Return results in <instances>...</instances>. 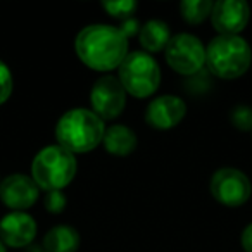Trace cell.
Here are the masks:
<instances>
[{
    "mask_svg": "<svg viewBox=\"0 0 252 252\" xmlns=\"http://www.w3.org/2000/svg\"><path fill=\"white\" fill-rule=\"evenodd\" d=\"M74 50L81 63L98 73H109L121 66L128 56V38L111 25H88L78 33Z\"/></svg>",
    "mask_w": 252,
    "mask_h": 252,
    "instance_id": "6da1fadb",
    "label": "cell"
},
{
    "mask_svg": "<svg viewBox=\"0 0 252 252\" xmlns=\"http://www.w3.org/2000/svg\"><path fill=\"white\" fill-rule=\"evenodd\" d=\"M105 133V125L92 109L74 107L66 111L56 125L57 145L71 154L92 152Z\"/></svg>",
    "mask_w": 252,
    "mask_h": 252,
    "instance_id": "7a4b0ae2",
    "label": "cell"
},
{
    "mask_svg": "<svg viewBox=\"0 0 252 252\" xmlns=\"http://www.w3.org/2000/svg\"><path fill=\"white\" fill-rule=\"evenodd\" d=\"M252 63V50L240 35H218L206 47V66L220 80L244 76Z\"/></svg>",
    "mask_w": 252,
    "mask_h": 252,
    "instance_id": "3957f363",
    "label": "cell"
},
{
    "mask_svg": "<svg viewBox=\"0 0 252 252\" xmlns=\"http://www.w3.org/2000/svg\"><path fill=\"white\" fill-rule=\"evenodd\" d=\"M78 162L74 154L61 145H47L35 156L32 162V178L47 192H63L74 180Z\"/></svg>",
    "mask_w": 252,
    "mask_h": 252,
    "instance_id": "277c9868",
    "label": "cell"
},
{
    "mask_svg": "<svg viewBox=\"0 0 252 252\" xmlns=\"http://www.w3.org/2000/svg\"><path fill=\"white\" fill-rule=\"evenodd\" d=\"M118 80L131 97L147 98L159 88L161 67L151 54L135 50L118 67Z\"/></svg>",
    "mask_w": 252,
    "mask_h": 252,
    "instance_id": "5b68a950",
    "label": "cell"
},
{
    "mask_svg": "<svg viewBox=\"0 0 252 252\" xmlns=\"http://www.w3.org/2000/svg\"><path fill=\"white\" fill-rule=\"evenodd\" d=\"M168 66L182 76H195L206 66V47L190 33H178L171 36L164 50Z\"/></svg>",
    "mask_w": 252,
    "mask_h": 252,
    "instance_id": "8992f818",
    "label": "cell"
},
{
    "mask_svg": "<svg viewBox=\"0 0 252 252\" xmlns=\"http://www.w3.org/2000/svg\"><path fill=\"white\" fill-rule=\"evenodd\" d=\"M211 195L226 207H240L251 199L252 183L244 171L237 168H220L209 183Z\"/></svg>",
    "mask_w": 252,
    "mask_h": 252,
    "instance_id": "52a82bcc",
    "label": "cell"
},
{
    "mask_svg": "<svg viewBox=\"0 0 252 252\" xmlns=\"http://www.w3.org/2000/svg\"><path fill=\"white\" fill-rule=\"evenodd\" d=\"M90 104L92 111L102 121L119 118L126 107V92L119 83L118 76L105 74L98 78L90 90Z\"/></svg>",
    "mask_w": 252,
    "mask_h": 252,
    "instance_id": "ba28073f",
    "label": "cell"
},
{
    "mask_svg": "<svg viewBox=\"0 0 252 252\" xmlns=\"http://www.w3.org/2000/svg\"><path fill=\"white\" fill-rule=\"evenodd\" d=\"M40 197V187L35 180L23 173H14L2 180L0 183V200L11 211L26 213L33 207Z\"/></svg>",
    "mask_w": 252,
    "mask_h": 252,
    "instance_id": "9c48e42d",
    "label": "cell"
},
{
    "mask_svg": "<svg viewBox=\"0 0 252 252\" xmlns=\"http://www.w3.org/2000/svg\"><path fill=\"white\" fill-rule=\"evenodd\" d=\"M249 19L251 7L244 0H220L211 12V23L220 35H240Z\"/></svg>",
    "mask_w": 252,
    "mask_h": 252,
    "instance_id": "30bf717a",
    "label": "cell"
},
{
    "mask_svg": "<svg viewBox=\"0 0 252 252\" xmlns=\"http://www.w3.org/2000/svg\"><path fill=\"white\" fill-rule=\"evenodd\" d=\"M187 104L178 95H161L151 100L145 111V121L156 130H171L183 121Z\"/></svg>",
    "mask_w": 252,
    "mask_h": 252,
    "instance_id": "8fae6325",
    "label": "cell"
},
{
    "mask_svg": "<svg viewBox=\"0 0 252 252\" xmlns=\"http://www.w3.org/2000/svg\"><path fill=\"white\" fill-rule=\"evenodd\" d=\"M36 237V221L28 213L11 211L0 220V240L7 247L21 249Z\"/></svg>",
    "mask_w": 252,
    "mask_h": 252,
    "instance_id": "7c38bea8",
    "label": "cell"
},
{
    "mask_svg": "<svg viewBox=\"0 0 252 252\" xmlns=\"http://www.w3.org/2000/svg\"><path fill=\"white\" fill-rule=\"evenodd\" d=\"M102 144L111 156L126 158V156L133 154L137 149V135L131 128L125 125H112L105 128Z\"/></svg>",
    "mask_w": 252,
    "mask_h": 252,
    "instance_id": "4fadbf2b",
    "label": "cell"
},
{
    "mask_svg": "<svg viewBox=\"0 0 252 252\" xmlns=\"http://www.w3.org/2000/svg\"><path fill=\"white\" fill-rule=\"evenodd\" d=\"M138 38H140V43L145 49V52L156 54L161 52V50H166L169 40H171V32H169V26L164 21L151 19L140 28Z\"/></svg>",
    "mask_w": 252,
    "mask_h": 252,
    "instance_id": "5bb4252c",
    "label": "cell"
},
{
    "mask_svg": "<svg viewBox=\"0 0 252 252\" xmlns=\"http://www.w3.org/2000/svg\"><path fill=\"white\" fill-rule=\"evenodd\" d=\"M45 252H76L80 247V233L73 226L59 224L47 231L43 238Z\"/></svg>",
    "mask_w": 252,
    "mask_h": 252,
    "instance_id": "9a60e30c",
    "label": "cell"
},
{
    "mask_svg": "<svg viewBox=\"0 0 252 252\" xmlns=\"http://www.w3.org/2000/svg\"><path fill=\"white\" fill-rule=\"evenodd\" d=\"M213 5L211 0H185L180 4V12L189 25H200L207 18H211Z\"/></svg>",
    "mask_w": 252,
    "mask_h": 252,
    "instance_id": "2e32d148",
    "label": "cell"
},
{
    "mask_svg": "<svg viewBox=\"0 0 252 252\" xmlns=\"http://www.w3.org/2000/svg\"><path fill=\"white\" fill-rule=\"evenodd\" d=\"M102 7H104V11L109 16L126 21V19H130L131 14L137 11L138 5L133 0H116V2H102Z\"/></svg>",
    "mask_w": 252,
    "mask_h": 252,
    "instance_id": "e0dca14e",
    "label": "cell"
},
{
    "mask_svg": "<svg viewBox=\"0 0 252 252\" xmlns=\"http://www.w3.org/2000/svg\"><path fill=\"white\" fill-rule=\"evenodd\" d=\"M231 125L240 131H252V107L249 105H237L231 109L230 114Z\"/></svg>",
    "mask_w": 252,
    "mask_h": 252,
    "instance_id": "ac0fdd59",
    "label": "cell"
},
{
    "mask_svg": "<svg viewBox=\"0 0 252 252\" xmlns=\"http://www.w3.org/2000/svg\"><path fill=\"white\" fill-rule=\"evenodd\" d=\"M12 90H14V78H12V73L7 64H5L4 61H0V105L9 100V97L12 95Z\"/></svg>",
    "mask_w": 252,
    "mask_h": 252,
    "instance_id": "d6986e66",
    "label": "cell"
},
{
    "mask_svg": "<svg viewBox=\"0 0 252 252\" xmlns=\"http://www.w3.org/2000/svg\"><path fill=\"white\" fill-rule=\"evenodd\" d=\"M43 202H45V207H47L49 213L59 214V213H63L64 207H66L67 199L63 192H47L45 200H43Z\"/></svg>",
    "mask_w": 252,
    "mask_h": 252,
    "instance_id": "ffe728a7",
    "label": "cell"
},
{
    "mask_svg": "<svg viewBox=\"0 0 252 252\" xmlns=\"http://www.w3.org/2000/svg\"><path fill=\"white\" fill-rule=\"evenodd\" d=\"M119 30H121V33L126 36V38H130V36L140 33V26H138V21H137V19H133V18L123 21V25H121V28H119Z\"/></svg>",
    "mask_w": 252,
    "mask_h": 252,
    "instance_id": "44dd1931",
    "label": "cell"
},
{
    "mask_svg": "<svg viewBox=\"0 0 252 252\" xmlns=\"http://www.w3.org/2000/svg\"><path fill=\"white\" fill-rule=\"evenodd\" d=\"M242 247L245 252H252V223L247 224L242 231Z\"/></svg>",
    "mask_w": 252,
    "mask_h": 252,
    "instance_id": "7402d4cb",
    "label": "cell"
},
{
    "mask_svg": "<svg viewBox=\"0 0 252 252\" xmlns=\"http://www.w3.org/2000/svg\"><path fill=\"white\" fill-rule=\"evenodd\" d=\"M0 252H7V245H5L2 240H0Z\"/></svg>",
    "mask_w": 252,
    "mask_h": 252,
    "instance_id": "603a6c76",
    "label": "cell"
},
{
    "mask_svg": "<svg viewBox=\"0 0 252 252\" xmlns=\"http://www.w3.org/2000/svg\"><path fill=\"white\" fill-rule=\"evenodd\" d=\"M0 183H2V180H0Z\"/></svg>",
    "mask_w": 252,
    "mask_h": 252,
    "instance_id": "cb8c5ba5",
    "label": "cell"
}]
</instances>
